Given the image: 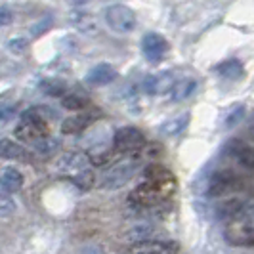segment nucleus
Returning a JSON list of instances; mask_svg holds the SVG:
<instances>
[{
	"mask_svg": "<svg viewBox=\"0 0 254 254\" xmlns=\"http://www.w3.org/2000/svg\"><path fill=\"white\" fill-rule=\"evenodd\" d=\"M13 21V13L8 6H0V25H10Z\"/></svg>",
	"mask_w": 254,
	"mask_h": 254,
	"instance_id": "obj_26",
	"label": "nucleus"
},
{
	"mask_svg": "<svg viewBox=\"0 0 254 254\" xmlns=\"http://www.w3.org/2000/svg\"><path fill=\"white\" fill-rule=\"evenodd\" d=\"M145 143H147L145 136L136 127H123L115 130L113 134L115 151L123 153V155H136L145 147Z\"/></svg>",
	"mask_w": 254,
	"mask_h": 254,
	"instance_id": "obj_6",
	"label": "nucleus"
},
{
	"mask_svg": "<svg viewBox=\"0 0 254 254\" xmlns=\"http://www.w3.org/2000/svg\"><path fill=\"white\" fill-rule=\"evenodd\" d=\"M62 105L69 111H84L88 107V100L78 94H67L62 98Z\"/></svg>",
	"mask_w": 254,
	"mask_h": 254,
	"instance_id": "obj_20",
	"label": "nucleus"
},
{
	"mask_svg": "<svg viewBox=\"0 0 254 254\" xmlns=\"http://www.w3.org/2000/svg\"><path fill=\"white\" fill-rule=\"evenodd\" d=\"M73 178V184H75L76 188H80V190H92V186H94V172L90 170V168H84V170H80V172H76L75 176H71Z\"/></svg>",
	"mask_w": 254,
	"mask_h": 254,
	"instance_id": "obj_21",
	"label": "nucleus"
},
{
	"mask_svg": "<svg viewBox=\"0 0 254 254\" xmlns=\"http://www.w3.org/2000/svg\"><path fill=\"white\" fill-rule=\"evenodd\" d=\"M42 88H44L46 94H50V96H62L65 92V84L62 80H44Z\"/></svg>",
	"mask_w": 254,
	"mask_h": 254,
	"instance_id": "obj_25",
	"label": "nucleus"
},
{
	"mask_svg": "<svg viewBox=\"0 0 254 254\" xmlns=\"http://www.w3.org/2000/svg\"><path fill=\"white\" fill-rule=\"evenodd\" d=\"M176 245L161 241H141L134 245L127 254H176Z\"/></svg>",
	"mask_w": 254,
	"mask_h": 254,
	"instance_id": "obj_11",
	"label": "nucleus"
},
{
	"mask_svg": "<svg viewBox=\"0 0 254 254\" xmlns=\"http://www.w3.org/2000/svg\"><path fill=\"white\" fill-rule=\"evenodd\" d=\"M0 188L6 193H15L23 188V174L13 168V166H6L0 172Z\"/></svg>",
	"mask_w": 254,
	"mask_h": 254,
	"instance_id": "obj_14",
	"label": "nucleus"
},
{
	"mask_svg": "<svg viewBox=\"0 0 254 254\" xmlns=\"http://www.w3.org/2000/svg\"><path fill=\"white\" fill-rule=\"evenodd\" d=\"M52 117V111L44 105L29 107L21 115V123L15 127V138L25 143H35L37 140L50 134L48 119Z\"/></svg>",
	"mask_w": 254,
	"mask_h": 254,
	"instance_id": "obj_2",
	"label": "nucleus"
},
{
	"mask_svg": "<svg viewBox=\"0 0 254 254\" xmlns=\"http://www.w3.org/2000/svg\"><path fill=\"white\" fill-rule=\"evenodd\" d=\"M117 78V69L109 64H100L96 67H92L86 75V82L92 86H103V84H109Z\"/></svg>",
	"mask_w": 254,
	"mask_h": 254,
	"instance_id": "obj_10",
	"label": "nucleus"
},
{
	"mask_svg": "<svg viewBox=\"0 0 254 254\" xmlns=\"http://www.w3.org/2000/svg\"><path fill=\"white\" fill-rule=\"evenodd\" d=\"M0 157L2 159H8V161H21V163L31 159L29 151H27L21 143L8 140V138L0 140Z\"/></svg>",
	"mask_w": 254,
	"mask_h": 254,
	"instance_id": "obj_13",
	"label": "nucleus"
},
{
	"mask_svg": "<svg viewBox=\"0 0 254 254\" xmlns=\"http://www.w3.org/2000/svg\"><path fill=\"white\" fill-rule=\"evenodd\" d=\"M12 115H13V107H10V105H0V123L12 119Z\"/></svg>",
	"mask_w": 254,
	"mask_h": 254,
	"instance_id": "obj_27",
	"label": "nucleus"
},
{
	"mask_svg": "<svg viewBox=\"0 0 254 254\" xmlns=\"http://www.w3.org/2000/svg\"><path fill=\"white\" fill-rule=\"evenodd\" d=\"M216 71L224 76V78H229V80H237V78H241L243 73H245L243 64L239 60H228V62L218 65Z\"/></svg>",
	"mask_w": 254,
	"mask_h": 254,
	"instance_id": "obj_19",
	"label": "nucleus"
},
{
	"mask_svg": "<svg viewBox=\"0 0 254 254\" xmlns=\"http://www.w3.org/2000/svg\"><path fill=\"white\" fill-rule=\"evenodd\" d=\"M190 119V113H182L178 117H174V119H170V121H166L161 130H163L165 136H178V134H182L188 128Z\"/></svg>",
	"mask_w": 254,
	"mask_h": 254,
	"instance_id": "obj_18",
	"label": "nucleus"
},
{
	"mask_svg": "<svg viewBox=\"0 0 254 254\" xmlns=\"http://www.w3.org/2000/svg\"><path fill=\"white\" fill-rule=\"evenodd\" d=\"M84 254H100V251H98V249H86Z\"/></svg>",
	"mask_w": 254,
	"mask_h": 254,
	"instance_id": "obj_28",
	"label": "nucleus"
},
{
	"mask_svg": "<svg viewBox=\"0 0 254 254\" xmlns=\"http://www.w3.org/2000/svg\"><path fill=\"white\" fill-rule=\"evenodd\" d=\"M228 153L233 157V159H237V163H239L241 166H245L247 170H253V168H254L253 147H251V145H247L245 141L231 140L228 143Z\"/></svg>",
	"mask_w": 254,
	"mask_h": 254,
	"instance_id": "obj_9",
	"label": "nucleus"
},
{
	"mask_svg": "<svg viewBox=\"0 0 254 254\" xmlns=\"http://www.w3.org/2000/svg\"><path fill=\"white\" fill-rule=\"evenodd\" d=\"M138 168H140V159L130 157V159L119 161L117 165H113L105 172V176L102 178V188H105V190H119V188H123L125 184H128L132 180V176L136 174Z\"/></svg>",
	"mask_w": 254,
	"mask_h": 254,
	"instance_id": "obj_4",
	"label": "nucleus"
},
{
	"mask_svg": "<svg viewBox=\"0 0 254 254\" xmlns=\"http://www.w3.org/2000/svg\"><path fill=\"white\" fill-rule=\"evenodd\" d=\"M247 208H251V206L243 199H228L226 203H220L216 206V216L222 218V220H229V218L241 214L243 210H247Z\"/></svg>",
	"mask_w": 254,
	"mask_h": 254,
	"instance_id": "obj_16",
	"label": "nucleus"
},
{
	"mask_svg": "<svg viewBox=\"0 0 254 254\" xmlns=\"http://www.w3.org/2000/svg\"><path fill=\"white\" fill-rule=\"evenodd\" d=\"M245 117V105H233L226 113V119H224V127L226 128H235Z\"/></svg>",
	"mask_w": 254,
	"mask_h": 254,
	"instance_id": "obj_22",
	"label": "nucleus"
},
{
	"mask_svg": "<svg viewBox=\"0 0 254 254\" xmlns=\"http://www.w3.org/2000/svg\"><path fill=\"white\" fill-rule=\"evenodd\" d=\"M224 237L233 247H253L254 245V228H253V214L251 208L243 210L241 214L229 218Z\"/></svg>",
	"mask_w": 254,
	"mask_h": 254,
	"instance_id": "obj_3",
	"label": "nucleus"
},
{
	"mask_svg": "<svg viewBox=\"0 0 254 254\" xmlns=\"http://www.w3.org/2000/svg\"><path fill=\"white\" fill-rule=\"evenodd\" d=\"M243 186H245V180L239 174H235L233 170H216V172H212V176L208 180L206 195L208 197H224L233 191H243Z\"/></svg>",
	"mask_w": 254,
	"mask_h": 254,
	"instance_id": "obj_5",
	"label": "nucleus"
},
{
	"mask_svg": "<svg viewBox=\"0 0 254 254\" xmlns=\"http://www.w3.org/2000/svg\"><path fill=\"white\" fill-rule=\"evenodd\" d=\"M33 147H35L40 155H48V153H54L60 147V141L50 138V134H48V136H44V138H40V140L35 141Z\"/></svg>",
	"mask_w": 254,
	"mask_h": 254,
	"instance_id": "obj_23",
	"label": "nucleus"
},
{
	"mask_svg": "<svg viewBox=\"0 0 254 254\" xmlns=\"http://www.w3.org/2000/svg\"><path fill=\"white\" fill-rule=\"evenodd\" d=\"M195 90H197V80L184 78V80L174 82L170 92H172V100L174 102H184V100H188V98H191L195 94Z\"/></svg>",
	"mask_w": 254,
	"mask_h": 254,
	"instance_id": "obj_17",
	"label": "nucleus"
},
{
	"mask_svg": "<svg viewBox=\"0 0 254 254\" xmlns=\"http://www.w3.org/2000/svg\"><path fill=\"white\" fill-rule=\"evenodd\" d=\"M141 52L147 62L159 64L168 52V40L159 33H147L141 38Z\"/></svg>",
	"mask_w": 254,
	"mask_h": 254,
	"instance_id": "obj_8",
	"label": "nucleus"
},
{
	"mask_svg": "<svg viewBox=\"0 0 254 254\" xmlns=\"http://www.w3.org/2000/svg\"><path fill=\"white\" fill-rule=\"evenodd\" d=\"M174 191H176L174 174L163 165H149L143 170L141 182L130 193L128 199L136 206L151 208V206H159L168 201L174 195Z\"/></svg>",
	"mask_w": 254,
	"mask_h": 254,
	"instance_id": "obj_1",
	"label": "nucleus"
},
{
	"mask_svg": "<svg viewBox=\"0 0 254 254\" xmlns=\"http://www.w3.org/2000/svg\"><path fill=\"white\" fill-rule=\"evenodd\" d=\"M105 23L113 29L115 33H132L136 29V13L125 4H113L105 10Z\"/></svg>",
	"mask_w": 254,
	"mask_h": 254,
	"instance_id": "obj_7",
	"label": "nucleus"
},
{
	"mask_svg": "<svg viewBox=\"0 0 254 254\" xmlns=\"http://www.w3.org/2000/svg\"><path fill=\"white\" fill-rule=\"evenodd\" d=\"M174 84V78L170 73H161V75H151L145 78V92L147 94H165V92H170Z\"/></svg>",
	"mask_w": 254,
	"mask_h": 254,
	"instance_id": "obj_15",
	"label": "nucleus"
},
{
	"mask_svg": "<svg viewBox=\"0 0 254 254\" xmlns=\"http://www.w3.org/2000/svg\"><path fill=\"white\" fill-rule=\"evenodd\" d=\"M98 115L94 113H78V115H73V117H69V119H65L64 123H62V132L64 134H78V132H82V130H86V128L94 123V119H96Z\"/></svg>",
	"mask_w": 254,
	"mask_h": 254,
	"instance_id": "obj_12",
	"label": "nucleus"
},
{
	"mask_svg": "<svg viewBox=\"0 0 254 254\" xmlns=\"http://www.w3.org/2000/svg\"><path fill=\"white\" fill-rule=\"evenodd\" d=\"M15 212V201L12 197L0 193V216H10Z\"/></svg>",
	"mask_w": 254,
	"mask_h": 254,
	"instance_id": "obj_24",
	"label": "nucleus"
}]
</instances>
